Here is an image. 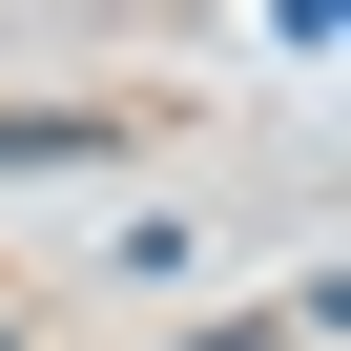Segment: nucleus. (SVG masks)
I'll return each instance as SVG.
<instances>
[{
  "instance_id": "nucleus-1",
  "label": "nucleus",
  "mask_w": 351,
  "mask_h": 351,
  "mask_svg": "<svg viewBox=\"0 0 351 351\" xmlns=\"http://www.w3.org/2000/svg\"><path fill=\"white\" fill-rule=\"evenodd\" d=\"M104 124H62V104H0V165H83Z\"/></svg>"
}]
</instances>
